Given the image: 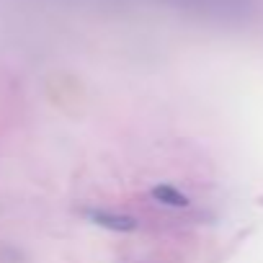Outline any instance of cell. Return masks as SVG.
Here are the masks:
<instances>
[{"label": "cell", "mask_w": 263, "mask_h": 263, "mask_svg": "<svg viewBox=\"0 0 263 263\" xmlns=\"http://www.w3.org/2000/svg\"><path fill=\"white\" fill-rule=\"evenodd\" d=\"M85 217L96 227H103V230H111V232H135V230H140V222L132 214H119V212H111V209H85Z\"/></svg>", "instance_id": "obj_1"}, {"label": "cell", "mask_w": 263, "mask_h": 263, "mask_svg": "<svg viewBox=\"0 0 263 263\" xmlns=\"http://www.w3.org/2000/svg\"><path fill=\"white\" fill-rule=\"evenodd\" d=\"M150 196L158 201V204H165V206H173V209H183L189 206V196L183 191H178L176 186L171 183H158L150 189Z\"/></svg>", "instance_id": "obj_2"}]
</instances>
